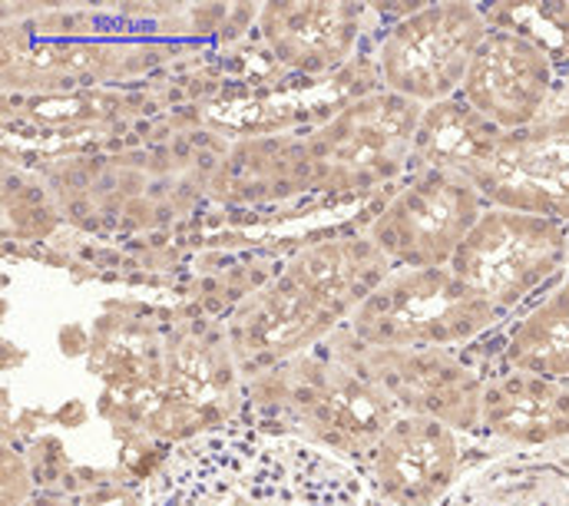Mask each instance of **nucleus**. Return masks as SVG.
Instances as JSON below:
<instances>
[{"mask_svg":"<svg viewBox=\"0 0 569 506\" xmlns=\"http://www.w3.org/2000/svg\"><path fill=\"white\" fill-rule=\"evenodd\" d=\"M152 506H361V487L315 450L222 434L186 444L166 464Z\"/></svg>","mask_w":569,"mask_h":506,"instance_id":"obj_1","label":"nucleus"},{"mask_svg":"<svg viewBox=\"0 0 569 506\" xmlns=\"http://www.w3.org/2000/svg\"><path fill=\"white\" fill-rule=\"evenodd\" d=\"M388 278L375 242H328L291 261L282 278L252 295L232 318V351L246 371L282 361L361 305Z\"/></svg>","mask_w":569,"mask_h":506,"instance_id":"obj_2","label":"nucleus"},{"mask_svg":"<svg viewBox=\"0 0 569 506\" xmlns=\"http://www.w3.org/2000/svg\"><path fill=\"white\" fill-rule=\"evenodd\" d=\"M503 311L463 285L450 268L388 275L355 311V331L375 348L415 351L473 341Z\"/></svg>","mask_w":569,"mask_h":506,"instance_id":"obj_3","label":"nucleus"},{"mask_svg":"<svg viewBox=\"0 0 569 506\" xmlns=\"http://www.w3.org/2000/svg\"><path fill=\"white\" fill-rule=\"evenodd\" d=\"M567 268L569 222L500 206L477 219L450 261V271L503 315L553 288Z\"/></svg>","mask_w":569,"mask_h":506,"instance_id":"obj_4","label":"nucleus"},{"mask_svg":"<svg viewBox=\"0 0 569 506\" xmlns=\"http://www.w3.org/2000/svg\"><path fill=\"white\" fill-rule=\"evenodd\" d=\"M487 33V17L470 3L425 7L385 37V83L405 100L443 103L457 87H463L467 67Z\"/></svg>","mask_w":569,"mask_h":506,"instance_id":"obj_5","label":"nucleus"},{"mask_svg":"<svg viewBox=\"0 0 569 506\" xmlns=\"http://www.w3.org/2000/svg\"><path fill=\"white\" fill-rule=\"evenodd\" d=\"M276 400L308 437L335 450H368L388 434L391 397L368 371L301 361L276 378ZM298 427V430H301Z\"/></svg>","mask_w":569,"mask_h":506,"instance_id":"obj_6","label":"nucleus"},{"mask_svg":"<svg viewBox=\"0 0 569 506\" xmlns=\"http://www.w3.org/2000/svg\"><path fill=\"white\" fill-rule=\"evenodd\" d=\"M483 212V196L467 176L433 169L381 212L375 246L408 268H447Z\"/></svg>","mask_w":569,"mask_h":506,"instance_id":"obj_7","label":"nucleus"},{"mask_svg":"<svg viewBox=\"0 0 569 506\" xmlns=\"http://www.w3.org/2000/svg\"><path fill=\"white\" fill-rule=\"evenodd\" d=\"M550 93L553 60L523 30H490L463 77V103L503 132L537 127Z\"/></svg>","mask_w":569,"mask_h":506,"instance_id":"obj_8","label":"nucleus"},{"mask_svg":"<svg viewBox=\"0 0 569 506\" xmlns=\"http://www.w3.org/2000/svg\"><path fill=\"white\" fill-rule=\"evenodd\" d=\"M467 179L500 209L569 222V113L507 132L493 159Z\"/></svg>","mask_w":569,"mask_h":506,"instance_id":"obj_9","label":"nucleus"},{"mask_svg":"<svg viewBox=\"0 0 569 506\" xmlns=\"http://www.w3.org/2000/svg\"><path fill=\"white\" fill-rule=\"evenodd\" d=\"M418 127L421 113L415 100L398 93L371 97L348 107L321 129L308 146V159L341 186L375 182L388 169H398V159L415 142Z\"/></svg>","mask_w":569,"mask_h":506,"instance_id":"obj_10","label":"nucleus"},{"mask_svg":"<svg viewBox=\"0 0 569 506\" xmlns=\"http://www.w3.org/2000/svg\"><path fill=\"white\" fill-rule=\"evenodd\" d=\"M365 371L378 380V387L395 404H405L421 417H433L460 430L480 424L483 384L460 361H453L443 348H415V351L378 348L368 358Z\"/></svg>","mask_w":569,"mask_h":506,"instance_id":"obj_11","label":"nucleus"},{"mask_svg":"<svg viewBox=\"0 0 569 506\" xmlns=\"http://www.w3.org/2000/svg\"><path fill=\"white\" fill-rule=\"evenodd\" d=\"M453 430L433 417L391 424L375 447V484L395 506H427L453 484Z\"/></svg>","mask_w":569,"mask_h":506,"instance_id":"obj_12","label":"nucleus"},{"mask_svg":"<svg viewBox=\"0 0 569 506\" xmlns=\"http://www.w3.org/2000/svg\"><path fill=\"white\" fill-rule=\"evenodd\" d=\"M480 424L517 447H550L569 440V380L510 368L483 384Z\"/></svg>","mask_w":569,"mask_h":506,"instance_id":"obj_13","label":"nucleus"},{"mask_svg":"<svg viewBox=\"0 0 569 506\" xmlns=\"http://www.w3.org/2000/svg\"><path fill=\"white\" fill-rule=\"evenodd\" d=\"M276 57L298 70H328L358 37V10L345 3H276L262 13Z\"/></svg>","mask_w":569,"mask_h":506,"instance_id":"obj_14","label":"nucleus"},{"mask_svg":"<svg viewBox=\"0 0 569 506\" xmlns=\"http://www.w3.org/2000/svg\"><path fill=\"white\" fill-rule=\"evenodd\" d=\"M503 136H507L503 129L483 120L470 103L443 100V103H433V110H427L421 117L415 149L425 159H433L437 169L470 176L473 169L493 159Z\"/></svg>","mask_w":569,"mask_h":506,"instance_id":"obj_15","label":"nucleus"},{"mask_svg":"<svg viewBox=\"0 0 569 506\" xmlns=\"http://www.w3.org/2000/svg\"><path fill=\"white\" fill-rule=\"evenodd\" d=\"M507 365L513 371L569 380V278L557 281L510 328Z\"/></svg>","mask_w":569,"mask_h":506,"instance_id":"obj_16","label":"nucleus"},{"mask_svg":"<svg viewBox=\"0 0 569 506\" xmlns=\"http://www.w3.org/2000/svg\"><path fill=\"white\" fill-rule=\"evenodd\" d=\"M457 506H569V460L547 457L540 464L497 474Z\"/></svg>","mask_w":569,"mask_h":506,"instance_id":"obj_17","label":"nucleus"},{"mask_svg":"<svg viewBox=\"0 0 569 506\" xmlns=\"http://www.w3.org/2000/svg\"><path fill=\"white\" fill-rule=\"evenodd\" d=\"M87 506H137V504H133V497H127V494H113V490H107V494L87 497Z\"/></svg>","mask_w":569,"mask_h":506,"instance_id":"obj_18","label":"nucleus"},{"mask_svg":"<svg viewBox=\"0 0 569 506\" xmlns=\"http://www.w3.org/2000/svg\"><path fill=\"white\" fill-rule=\"evenodd\" d=\"M37 506H63V504H37Z\"/></svg>","mask_w":569,"mask_h":506,"instance_id":"obj_19","label":"nucleus"}]
</instances>
